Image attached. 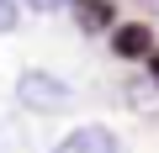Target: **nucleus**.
<instances>
[{"mask_svg": "<svg viewBox=\"0 0 159 153\" xmlns=\"http://www.w3.org/2000/svg\"><path fill=\"white\" fill-rule=\"evenodd\" d=\"M111 48H117L122 58L148 53V27H117V32H111Z\"/></svg>", "mask_w": 159, "mask_h": 153, "instance_id": "20e7f679", "label": "nucleus"}, {"mask_svg": "<svg viewBox=\"0 0 159 153\" xmlns=\"http://www.w3.org/2000/svg\"><path fill=\"white\" fill-rule=\"evenodd\" d=\"M148 74H154V85H159V53H154V58H148Z\"/></svg>", "mask_w": 159, "mask_h": 153, "instance_id": "0eeeda50", "label": "nucleus"}, {"mask_svg": "<svg viewBox=\"0 0 159 153\" xmlns=\"http://www.w3.org/2000/svg\"><path fill=\"white\" fill-rule=\"evenodd\" d=\"M64 0H27V11H58Z\"/></svg>", "mask_w": 159, "mask_h": 153, "instance_id": "423d86ee", "label": "nucleus"}, {"mask_svg": "<svg viewBox=\"0 0 159 153\" xmlns=\"http://www.w3.org/2000/svg\"><path fill=\"white\" fill-rule=\"evenodd\" d=\"M64 6L80 16L85 32H106V27H111V0H64Z\"/></svg>", "mask_w": 159, "mask_h": 153, "instance_id": "7ed1b4c3", "label": "nucleus"}, {"mask_svg": "<svg viewBox=\"0 0 159 153\" xmlns=\"http://www.w3.org/2000/svg\"><path fill=\"white\" fill-rule=\"evenodd\" d=\"M53 153H122V142H117V132H111V127L85 121V127L64 132V137L53 142Z\"/></svg>", "mask_w": 159, "mask_h": 153, "instance_id": "f03ea898", "label": "nucleus"}, {"mask_svg": "<svg viewBox=\"0 0 159 153\" xmlns=\"http://www.w3.org/2000/svg\"><path fill=\"white\" fill-rule=\"evenodd\" d=\"M16 27V0H0V32Z\"/></svg>", "mask_w": 159, "mask_h": 153, "instance_id": "39448f33", "label": "nucleus"}, {"mask_svg": "<svg viewBox=\"0 0 159 153\" xmlns=\"http://www.w3.org/2000/svg\"><path fill=\"white\" fill-rule=\"evenodd\" d=\"M16 100H21L27 111H43V116H53V111H69L74 90H69L64 79H53V74H43V69H27L21 79H16Z\"/></svg>", "mask_w": 159, "mask_h": 153, "instance_id": "f257e3e1", "label": "nucleus"}]
</instances>
